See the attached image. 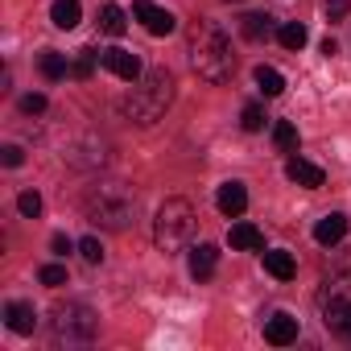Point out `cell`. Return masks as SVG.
<instances>
[{
    "label": "cell",
    "mask_w": 351,
    "mask_h": 351,
    "mask_svg": "<svg viewBox=\"0 0 351 351\" xmlns=\"http://www.w3.org/2000/svg\"><path fill=\"white\" fill-rule=\"evenodd\" d=\"M191 66L199 79L207 83H228L236 75V54H232V38L215 25V21H199L191 29Z\"/></svg>",
    "instance_id": "obj_1"
},
{
    "label": "cell",
    "mask_w": 351,
    "mask_h": 351,
    "mask_svg": "<svg viewBox=\"0 0 351 351\" xmlns=\"http://www.w3.org/2000/svg\"><path fill=\"white\" fill-rule=\"evenodd\" d=\"M83 211H87L91 223H99V228H108V232H124V228L136 223V199H132V191H124L120 182L95 186V191L87 195Z\"/></svg>",
    "instance_id": "obj_2"
},
{
    "label": "cell",
    "mask_w": 351,
    "mask_h": 351,
    "mask_svg": "<svg viewBox=\"0 0 351 351\" xmlns=\"http://www.w3.org/2000/svg\"><path fill=\"white\" fill-rule=\"evenodd\" d=\"M169 104H173V79H169V71H149V75H141L136 91L124 99V116L136 120V124H157Z\"/></svg>",
    "instance_id": "obj_3"
},
{
    "label": "cell",
    "mask_w": 351,
    "mask_h": 351,
    "mask_svg": "<svg viewBox=\"0 0 351 351\" xmlns=\"http://www.w3.org/2000/svg\"><path fill=\"white\" fill-rule=\"evenodd\" d=\"M195 228H199V215L186 199H165L153 219V240L161 252H182L195 240Z\"/></svg>",
    "instance_id": "obj_4"
},
{
    "label": "cell",
    "mask_w": 351,
    "mask_h": 351,
    "mask_svg": "<svg viewBox=\"0 0 351 351\" xmlns=\"http://www.w3.org/2000/svg\"><path fill=\"white\" fill-rule=\"evenodd\" d=\"M99 335V314L83 302H66V306H54L50 314V339L58 347H83Z\"/></svg>",
    "instance_id": "obj_5"
},
{
    "label": "cell",
    "mask_w": 351,
    "mask_h": 351,
    "mask_svg": "<svg viewBox=\"0 0 351 351\" xmlns=\"http://www.w3.org/2000/svg\"><path fill=\"white\" fill-rule=\"evenodd\" d=\"M132 17H136L153 38H165V34H173V25H178V21H173V13H169V9H157L153 0H136V5H132Z\"/></svg>",
    "instance_id": "obj_6"
},
{
    "label": "cell",
    "mask_w": 351,
    "mask_h": 351,
    "mask_svg": "<svg viewBox=\"0 0 351 351\" xmlns=\"http://www.w3.org/2000/svg\"><path fill=\"white\" fill-rule=\"evenodd\" d=\"M99 54H104V66H108L116 79H124V83H136V79H141V58H136L132 50L112 46V50H99Z\"/></svg>",
    "instance_id": "obj_7"
},
{
    "label": "cell",
    "mask_w": 351,
    "mask_h": 351,
    "mask_svg": "<svg viewBox=\"0 0 351 351\" xmlns=\"http://www.w3.org/2000/svg\"><path fill=\"white\" fill-rule=\"evenodd\" d=\"M285 178L298 182V186H306V191H318L322 186V169L314 161H306V157H289L285 161Z\"/></svg>",
    "instance_id": "obj_8"
},
{
    "label": "cell",
    "mask_w": 351,
    "mask_h": 351,
    "mask_svg": "<svg viewBox=\"0 0 351 351\" xmlns=\"http://www.w3.org/2000/svg\"><path fill=\"white\" fill-rule=\"evenodd\" d=\"M215 203H219V211H223L228 219H240L244 207H248V191H244V182H223L219 195H215Z\"/></svg>",
    "instance_id": "obj_9"
},
{
    "label": "cell",
    "mask_w": 351,
    "mask_h": 351,
    "mask_svg": "<svg viewBox=\"0 0 351 351\" xmlns=\"http://www.w3.org/2000/svg\"><path fill=\"white\" fill-rule=\"evenodd\" d=\"M343 236H347V215H343V211H335V215H322V219L314 223V240H318L322 248H335Z\"/></svg>",
    "instance_id": "obj_10"
},
{
    "label": "cell",
    "mask_w": 351,
    "mask_h": 351,
    "mask_svg": "<svg viewBox=\"0 0 351 351\" xmlns=\"http://www.w3.org/2000/svg\"><path fill=\"white\" fill-rule=\"evenodd\" d=\"M5 326H9L13 335H34V326H38L34 306H29V302H9V306H5Z\"/></svg>",
    "instance_id": "obj_11"
},
{
    "label": "cell",
    "mask_w": 351,
    "mask_h": 351,
    "mask_svg": "<svg viewBox=\"0 0 351 351\" xmlns=\"http://www.w3.org/2000/svg\"><path fill=\"white\" fill-rule=\"evenodd\" d=\"M265 339H269L273 347L293 343V339H298V318H293V314H273V318L265 322Z\"/></svg>",
    "instance_id": "obj_12"
},
{
    "label": "cell",
    "mask_w": 351,
    "mask_h": 351,
    "mask_svg": "<svg viewBox=\"0 0 351 351\" xmlns=\"http://www.w3.org/2000/svg\"><path fill=\"white\" fill-rule=\"evenodd\" d=\"M215 265H219V248H215V244L191 248V277H195V281H207V277L215 273Z\"/></svg>",
    "instance_id": "obj_13"
},
{
    "label": "cell",
    "mask_w": 351,
    "mask_h": 351,
    "mask_svg": "<svg viewBox=\"0 0 351 351\" xmlns=\"http://www.w3.org/2000/svg\"><path fill=\"white\" fill-rule=\"evenodd\" d=\"M228 240H232V248H240V252H261V248H265V236H261V228H252V223H232Z\"/></svg>",
    "instance_id": "obj_14"
},
{
    "label": "cell",
    "mask_w": 351,
    "mask_h": 351,
    "mask_svg": "<svg viewBox=\"0 0 351 351\" xmlns=\"http://www.w3.org/2000/svg\"><path fill=\"white\" fill-rule=\"evenodd\" d=\"M265 269H269L277 281H293V273H298V261H293V252H285V248H273V252H265Z\"/></svg>",
    "instance_id": "obj_15"
},
{
    "label": "cell",
    "mask_w": 351,
    "mask_h": 351,
    "mask_svg": "<svg viewBox=\"0 0 351 351\" xmlns=\"http://www.w3.org/2000/svg\"><path fill=\"white\" fill-rule=\"evenodd\" d=\"M273 17L269 13H248L244 21H240V34L248 38V42H265V38H273Z\"/></svg>",
    "instance_id": "obj_16"
},
{
    "label": "cell",
    "mask_w": 351,
    "mask_h": 351,
    "mask_svg": "<svg viewBox=\"0 0 351 351\" xmlns=\"http://www.w3.org/2000/svg\"><path fill=\"white\" fill-rule=\"evenodd\" d=\"M50 21H54L58 29H75V25L83 21V5H79V0H54Z\"/></svg>",
    "instance_id": "obj_17"
},
{
    "label": "cell",
    "mask_w": 351,
    "mask_h": 351,
    "mask_svg": "<svg viewBox=\"0 0 351 351\" xmlns=\"http://www.w3.org/2000/svg\"><path fill=\"white\" fill-rule=\"evenodd\" d=\"M326 326L339 335V339H351V302H330L326 306Z\"/></svg>",
    "instance_id": "obj_18"
},
{
    "label": "cell",
    "mask_w": 351,
    "mask_h": 351,
    "mask_svg": "<svg viewBox=\"0 0 351 351\" xmlns=\"http://www.w3.org/2000/svg\"><path fill=\"white\" fill-rule=\"evenodd\" d=\"M99 29H104L108 38H120V34L128 29V17H124V9H120V5H104V13H99Z\"/></svg>",
    "instance_id": "obj_19"
},
{
    "label": "cell",
    "mask_w": 351,
    "mask_h": 351,
    "mask_svg": "<svg viewBox=\"0 0 351 351\" xmlns=\"http://www.w3.org/2000/svg\"><path fill=\"white\" fill-rule=\"evenodd\" d=\"M38 66H42V75H46L50 83H54V79H66V75H71V62H66V58H62L58 50H46V54L38 58Z\"/></svg>",
    "instance_id": "obj_20"
},
{
    "label": "cell",
    "mask_w": 351,
    "mask_h": 351,
    "mask_svg": "<svg viewBox=\"0 0 351 351\" xmlns=\"http://www.w3.org/2000/svg\"><path fill=\"white\" fill-rule=\"evenodd\" d=\"M277 42H281L285 50H302V46L310 42V34H306V25H302V21H289V25H281V29H277Z\"/></svg>",
    "instance_id": "obj_21"
},
{
    "label": "cell",
    "mask_w": 351,
    "mask_h": 351,
    "mask_svg": "<svg viewBox=\"0 0 351 351\" xmlns=\"http://www.w3.org/2000/svg\"><path fill=\"white\" fill-rule=\"evenodd\" d=\"M256 87L273 99V95L285 91V79H281V71H273V66H256Z\"/></svg>",
    "instance_id": "obj_22"
},
{
    "label": "cell",
    "mask_w": 351,
    "mask_h": 351,
    "mask_svg": "<svg viewBox=\"0 0 351 351\" xmlns=\"http://www.w3.org/2000/svg\"><path fill=\"white\" fill-rule=\"evenodd\" d=\"M95 62H104V54H95V50H79L75 62H71V75H75V79H91Z\"/></svg>",
    "instance_id": "obj_23"
},
{
    "label": "cell",
    "mask_w": 351,
    "mask_h": 351,
    "mask_svg": "<svg viewBox=\"0 0 351 351\" xmlns=\"http://www.w3.org/2000/svg\"><path fill=\"white\" fill-rule=\"evenodd\" d=\"M273 145H277V149H285V153H289V149H298V128H293L289 120H277V124H273Z\"/></svg>",
    "instance_id": "obj_24"
},
{
    "label": "cell",
    "mask_w": 351,
    "mask_h": 351,
    "mask_svg": "<svg viewBox=\"0 0 351 351\" xmlns=\"http://www.w3.org/2000/svg\"><path fill=\"white\" fill-rule=\"evenodd\" d=\"M265 120H269V116H265V108H261V104H248V108L240 112V128H244V132H261V128H265Z\"/></svg>",
    "instance_id": "obj_25"
},
{
    "label": "cell",
    "mask_w": 351,
    "mask_h": 351,
    "mask_svg": "<svg viewBox=\"0 0 351 351\" xmlns=\"http://www.w3.org/2000/svg\"><path fill=\"white\" fill-rule=\"evenodd\" d=\"M17 211H21L25 219H38V215H42V195H38V191H21Z\"/></svg>",
    "instance_id": "obj_26"
},
{
    "label": "cell",
    "mask_w": 351,
    "mask_h": 351,
    "mask_svg": "<svg viewBox=\"0 0 351 351\" xmlns=\"http://www.w3.org/2000/svg\"><path fill=\"white\" fill-rule=\"evenodd\" d=\"M79 252H83V261H87V265H99V261H104V248H99V240H95V236L79 240Z\"/></svg>",
    "instance_id": "obj_27"
},
{
    "label": "cell",
    "mask_w": 351,
    "mask_h": 351,
    "mask_svg": "<svg viewBox=\"0 0 351 351\" xmlns=\"http://www.w3.org/2000/svg\"><path fill=\"white\" fill-rule=\"evenodd\" d=\"M38 277H42V285H50V289L66 285V269H62V265H46V269H42Z\"/></svg>",
    "instance_id": "obj_28"
},
{
    "label": "cell",
    "mask_w": 351,
    "mask_h": 351,
    "mask_svg": "<svg viewBox=\"0 0 351 351\" xmlns=\"http://www.w3.org/2000/svg\"><path fill=\"white\" fill-rule=\"evenodd\" d=\"M21 112H29V116L46 112V95H42V91H29V95H21Z\"/></svg>",
    "instance_id": "obj_29"
},
{
    "label": "cell",
    "mask_w": 351,
    "mask_h": 351,
    "mask_svg": "<svg viewBox=\"0 0 351 351\" xmlns=\"http://www.w3.org/2000/svg\"><path fill=\"white\" fill-rule=\"evenodd\" d=\"M351 13V0H326V21H343Z\"/></svg>",
    "instance_id": "obj_30"
},
{
    "label": "cell",
    "mask_w": 351,
    "mask_h": 351,
    "mask_svg": "<svg viewBox=\"0 0 351 351\" xmlns=\"http://www.w3.org/2000/svg\"><path fill=\"white\" fill-rule=\"evenodd\" d=\"M21 161H25V149H21V145H5V165H9V169H17Z\"/></svg>",
    "instance_id": "obj_31"
},
{
    "label": "cell",
    "mask_w": 351,
    "mask_h": 351,
    "mask_svg": "<svg viewBox=\"0 0 351 351\" xmlns=\"http://www.w3.org/2000/svg\"><path fill=\"white\" fill-rule=\"evenodd\" d=\"M50 248H54L58 256H66V252H71L75 244H71V236H54V244H50Z\"/></svg>",
    "instance_id": "obj_32"
}]
</instances>
